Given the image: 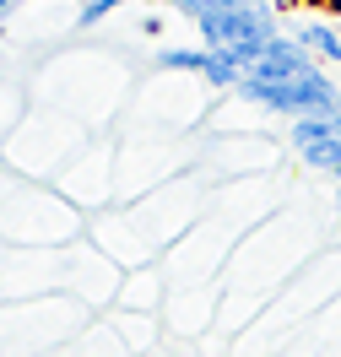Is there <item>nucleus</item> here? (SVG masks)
Listing matches in <instances>:
<instances>
[{
	"label": "nucleus",
	"mask_w": 341,
	"mask_h": 357,
	"mask_svg": "<svg viewBox=\"0 0 341 357\" xmlns=\"http://www.w3.org/2000/svg\"><path fill=\"white\" fill-rule=\"evenodd\" d=\"M158 70H184V76H201V70H206V44H201V49H184V44L158 49Z\"/></svg>",
	"instance_id": "5"
},
{
	"label": "nucleus",
	"mask_w": 341,
	"mask_h": 357,
	"mask_svg": "<svg viewBox=\"0 0 341 357\" xmlns=\"http://www.w3.org/2000/svg\"><path fill=\"white\" fill-rule=\"evenodd\" d=\"M309 70H319V60L298 44V38H282V33H276L271 44L244 66V76H250V82H293V76H309Z\"/></svg>",
	"instance_id": "2"
},
{
	"label": "nucleus",
	"mask_w": 341,
	"mask_h": 357,
	"mask_svg": "<svg viewBox=\"0 0 341 357\" xmlns=\"http://www.w3.org/2000/svg\"><path fill=\"white\" fill-rule=\"evenodd\" d=\"M293 38L309 49L315 60H325V66H341V33L325 22V17H303V22L293 27Z\"/></svg>",
	"instance_id": "3"
},
{
	"label": "nucleus",
	"mask_w": 341,
	"mask_h": 357,
	"mask_svg": "<svg viewBox=\"0 0 341 357\" xmlns=\"http://www.w3.org/2000/svg\"><path fill=\"white\" fill-rule=\"evenodd\" d=\"M238 76H244V66H238L233 54H222V49H206V70H201L206 87H238Z\"/></svg>",
	"instance_id": "4"
},
{
	"label": "nucleus",
	"mask_w": 341,
	"mask_h": 357,
	"mask_svg": "<svg viewBox=\"0 0 341 357\" xmlns=\"http://www.w3.org/2000/svg\"><path fill=\"white\" fill-rule=\"evenodd\" d=\"M184 17L195 22L206 49H222L238 66H250L276 38V6L271 0H184Z\"/></svg>",
	"instance_id": "1"
},
{
	"label": "nucleus",
	"mask_w": 341,
	"mask_h": 357,
	"mask_svg": "<svg viewBox=\"0 0 341 357\" xmlns=\"http://www.w3.org/2000/svg\"><path fill=\"white\" fill-rule=\"evenodd\" d=\"M11 6H17V0H0V17H6V11H11Z\"/></svg>",
	"instance_id": "6"
}]
</instances>
